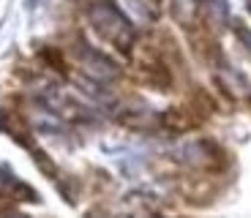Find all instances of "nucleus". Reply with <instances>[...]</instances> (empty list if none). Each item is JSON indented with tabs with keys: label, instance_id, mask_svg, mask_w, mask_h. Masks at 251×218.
<instances>
[{
	"label": "nucleus",
	"instance_id": "1",
	"mask_svg": "<svg viewBox=\"0 0 251 218\" xmlns=\"http://www.w3.org/2000/svg\"><path fill=\"white\" fill-rule=\"evenodd\" d=\"M90 17H93V25L101 36H107L109 41H115V44H128V38H131V25L120 17V11L115 6L99 3V6H93Z\"/></svg>",
	"mask_w": 251,
	"mask_h": 218
}]
</instances>
